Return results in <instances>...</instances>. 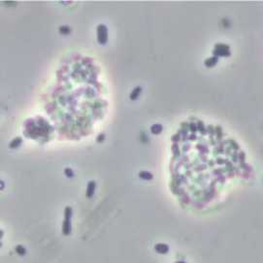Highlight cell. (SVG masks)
Listing matches in <instances>:
<instances>
[{"label": "cell", "instance_id": "obj_6", "mask_svg": "<svg viewBox=\"0 0 263 263\" xmlns=\"http://www.w3.org/2000/svg\"><path fill=\"white\" fill-rule=\"evenodd\" d=\"M141 92H142V88H141V86H137V88H135L133 90L131 91L129 98L131 100H136L137 98L140 96Z\"/></svg>", "mask_w": 263, "mask_h": 263}, {"label": "cell", "instance_id": "obj_7", "mask_svg": "<svg viewBox=\"0 0 263 263\" xmlns=\"http://www.w3.org/2000/svg\"><path fill=\"white\" fill-rule=\"evenodd\" d=\"M216 62H218V57L212 56L205 60V65H206L207 67H213V66H215L216 64Z\"/></svg>", "mask_w": 263, "mask_h": 263}, {"label": "cell", "instance_id": "obj_9", "mask_svg": "<svg viewBox=\"0 0 263 263\" xmlns=\"http://www.w3.org/2000/svg\"><path fill=\"white\" fill-rule=\"evenodd\" d=\"M162 129H163V127L160 123L154 124V125H152V127H151V131L152 134H159L160 132L162 131Z\"/></svg>", "mask_w": 263, "mask_h": 263}, {"label": "cell", "instance_id": "obj_5", "mask_svg": "<svg viewBox=\"0 0 263 263\" xmlns=\"http://www.w3.org/2000/svg\"><path fill=\"white\" fill-rule=\"evenodd\" d=\"M95 187H96V184H95L94 181H90L88 182V187H86V196L88 198H91L94 194L95 191Z\"/></svg>", "mask_w": 263, "mask_h": 263}, {"label": "cell", "instance_id": "obj_2", "mask_svg": "<svg viewBox=\"0 0 263 263\" xmlns=\"http://www.w3.org/2000/svg\"><path fill=\"white\" fill-rule=\"evenodd\" d=\"M97 40L98 43L101 45H104L107 43L108 40V30L104 24H99L97 26Z\"/></svg>", "mask_w": 263, "mask_h": 263}, {"label": "cell", "instance_id": "obj_12", "mask_svg": "<svg viewBox=\"0 0 263 263\" xmlns=\"http://www.w3.org/2000/svg\"><path fill=\"white\" fill-rule=\"evenodd\" d=\"M59 31H60V33H62V34H68L71 32V29L68 26H66V25H63V26L59 27Z\"/></svg>", "mask_w": 263, "mask_h": 263}, {"label": "cell", "instance_id": "obj_1", "mask_svg": "<svg viewBox=\"0 0 263 263\" xmlns=\"http://www.w3.org/2000/svg\"><path fill=\"white\" fill-rule=\"evenodd\" d=\"M64 221L62 224V232L64 235L71 234V218H72V208L66 207L64 213Z\"/></svg>", "mask_w": 263, "mask_h": 263}, {"label": "cell", "instance_id": "obj_11", "mask_svg": "<svg viewBox=\"0 0 263 263\" xmlns=\"http://www.w3.org/2000/svg\"><path fill=\"white\" fill-rule=\"evenodd\" d=\"M16 253L19 254V255H24L25 253H26V248H25L24 246L22 245H18L15 248Z\"/></svg>", "mask_w": 263, "mask_h": 263}, {"label": "cell", "instance_id": "obj_8", "mask_svg": "<svg viewBox=\"0 0 263 263\" xmlns=\"http://www.w3.org/2000/svg\"><path fill=\"white\" fill-rule=\"evenodd\" d=\"M22 142V138H21V137H17V138H15V139H13V140H12V142L10 143L9 147H10L11 149H16V148H19V147L21 146Z\"/></svg>", "mask_w": 263, "mask_h": 263}, {"label": "cell", "instance_id": "obj_4", "mask_svg": "<svg viewBox=\"0 0 263 263\" xmlns=\"http://www.w3.org/2000/svg\"><path fill=\"white\" fill-rule=\"evenodd\" d=\"M154 250L158 253L165 254L169 251V246L166 245V244H162V243H160V244H157L154 246Z\"/></svg>", "mask_w": 263, "mask_h": 263}, {"label": "cell", "instance_id": "obj_10", "mask_svg": "<svg viewBox=\"0 0 263 263\" xmlns=\"http://www.w3.org/2000/svg\"><path fill=\"white\" fill-rule=\"evenodd\" d=\"M139 177L142 179V180H145V181H150L152 179V175L151 174V173L147 172V171H142L139 173Z\"/></svg>", "mask_w": 263, "mask_h": 263}, {"label": "cell", "instance_id": "obj_13", "mask_svg": "<svg viewBox=\"0 0 263 263\" xmlns=\"http://www.w3.org/2000/svg\"><path fill=\"white\" fill-rule=\"evenodd\" d=\"M64 174L67 176L68 178H72L74 176V173H73V170L70 169V168H65L64 169Z\"/></svg>", "mask_w": 263, "mask_h": 263}, {"label": "cell", "instance_id": "obj_3", "mask_svg": "<svg viewBox=\"0 0 263 263\" xmlns=\"http://www.w3.org/2000/svg\"><path fill=\"white\" fill-rule=\"evenodd\" d=\"M213 54H215V56H230V51H229V46L224 45V44H218L216 45L215 50H214Z\"/></svg>", "mask_w": 263, "mask_h": 263}]
</instances>
